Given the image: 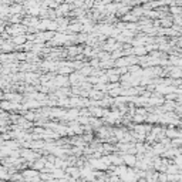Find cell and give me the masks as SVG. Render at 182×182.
Segmentation results:
<instances>
[{
	"label": "cell",
	"mask_w": 182,
	"mask_h": 182,
	"mask_svg": "<svg viewBox=\"0 0 182 182\" xmlns=\"http://www.w3.org/2000/svg\"><path fill=\"white\" fill-rule=\"evenodd\" d=\"M124 159H125V162L128 164V165H134V164L136 162L135 158H134L132 155H125V158H124Z\"/></svg>",
	"instance_id": "1"
}]
</instances>
